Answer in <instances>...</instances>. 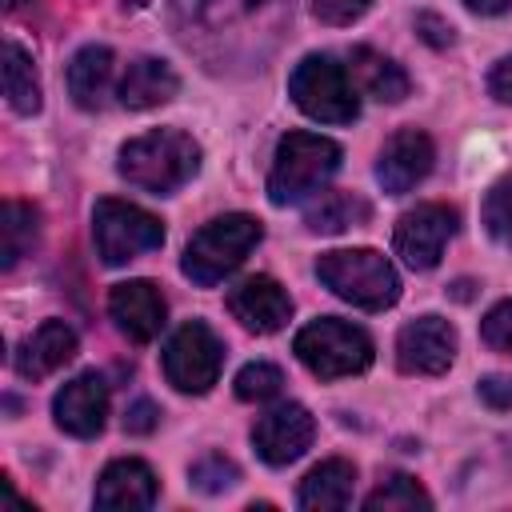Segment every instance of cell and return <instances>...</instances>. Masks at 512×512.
<instances>
[{
	"label": "cell",
	"instance_id": "obj_6",
	"mask_svg": "<svg viewBox=\"0 0 512 512\" xmlns=\"http://www.w3.org/2000/svg\"><path fill=\"white\" fill-rule=\"evenodd\" d=\"M288 92L296 108L320 124H352L360 112L356 84L348 68L336 64L332 56H304L288 76Z\"/></svg>",
	"mask_w": 512,
	"mask_h": 512
},
{
	"label": "cell",
	"instance_id": "obj_27",
	"mask_svg": "<svg viewBox=\"0 0 512 512\" xmlns=\"http://www.w3.org/2000/svg\"><path fill=\"white\" fill-rule=\"evenodd\" d=\"M280 388H284V372H280L276 364L256 360V364H244V368L236 372V396H240V400H248V404L272 400Z\"/></svg>",
	"mask_w": 512,
	"mask_h": 512
},
{
	"label": "cell",
	"instance_id": "obj_14",
	"mask_svg": "<svg viewBox=\"0 0 512 512\" xmlns=\"http://www.w3.org/2000/svg\"><path fill=\"white\" fill-rule=\"evenodd\" d=\"M52 416L68 436H80V440L100 436L104 416H108V384H104V376L80 372L76 380H68L52 400Z\"/></svg>",
	"mask_w": 512,
	"mask_h": 512
},
{
	"label": "cell",
	"instance_id": "obj_34",
	"mask_svg": "<svg viewBox=\"0 0 512 512\" xmlns=\"http://www.w3.org/2000/svg\"><path fill=\"white\" fill-rule=\"evenodd\" d=\"M416 32H420L432 48H448V44H452V24L440 20L436 12H420V16H416Z\"/></svg>",
	"mask_w": 512,
	"mask_h": 512
},
{
	"label": "cell",
	"instance_id": "obj_22",
	"mask_svg": "<svg viewBox=\"0 0 512 512\" xmlns=\"http://www.w3.org/2000/svg\"><path fill=\"white\" fill-rule=\"evenodd\" d=\"M368 216H372V208H368L364 196H356V192H320V200H312L308 212H304V228L320 232V236H332V232L360 228Z\"/></svg>",
	"mask_w": 512,
	"mask_h": 512
},
{
	"label": "cell",
	"instance_id": "obj_5",
	"mask_svg": "<svg viewBox=\"0 0 512 512\" xmlns=\"http://www.w3.org/2000/svg\"><path fill=\"white\" fill-rule=\"evenodd\" d=\"M292 352L312 376L336 380V376H356L372 364V336L348 320L320 316L296 332Z\"/></svg>",
	"mask_w": 512,
	"mask_h": 512
},
{
	"label": "cell",
	"instance_id": "obj_30",
	"mask_svg": "<svg viewBox=\"0 0 512 512\" xmlns=\"http://www.w3.org/2000/svg\"><path fill=\"white\" fill-rule=\"evenodd\" d=\"M480 336L488 348L512 356V300H500L496 308H488V316L480 320Z\"/></svg>",
	"mask_w": 512,
	"mask_h": 512
},
{
	"label": "cell",
	"instance_id": "obj_18",
	"mask_svg": "<svg viewBox=\"0 0 512 512\" xmlns=\"http://www.w3.org/2000/svg\"><path fill=\"white\" fill-rule=\"evenodd\" d=\"M348 76H352L356 92H364L380 104H400L408 96V72L396 60L380 56L376 48H364V44L352 48L348 52Z\"/></svg>",
	"mask_w": 512,
	"mask_h": 512
},
{
	"label": "cell",
	"instance_id": "obj_19",
	"mask_svg": "<svg viewBox=\"0 0 512 512\" xmlns=\"http://www.w3.org/2000/svg\"><path fill=\"white\" fill-rule=\"evenodd\" d=\"M352 488H356V468L348 460L332 456V460H320L300 480L296 504L308 508V512H336V508H348L352 504Z\"/></svg>",
	"mask_w": 512,
	"mask_h": 512
},
{
	"label": "cell",
	"instance_id": "obj_9",
	"mask_svg": "<svg viewBox=\"0 0 512 512\" xmlns=\"http://www.w3.org/2000/svg\"><path fill=\"white\" fill-rule=\"evenodd\" d=\"M456 208L448 204H416L412 212H404L396 220V232H392V248L396 256L412 268V272H428L440 264L444 256V244L448 236L456 232Z\"/></svg>",
	"mask_w": 512,
	"mask_h": 512
},
{
	"label": "cell",
	"instance_id": "obj_12",
	"mask_svg": "<svg viewBox=\"0 0 512 512\" xmlns=\"http://www.w3.org/2000/svg\"><path fill=\"white\" fill-rule=\"evenodd\" d=\"M432 160H436L432 140L416 128H400L388 136V144L376 160V180L388 196H404L432 172Z\"/></svg>",
	"mask_w": 512,
	"mask_h": 512
},
{
	"label": "cell",
	"instance_id": "obj_20",
	"mask_svg": "<svg viewBox=\"0 0 512 512\" xmlns=\"http://www.w3.org/2000/svg\"><path fill=\"white\" fill-rule=\"evenodd\" d=\"M180 88L176 72L168 60H156V56H140L128 64L124 80H120V104L132 108V112H144V108H156L164 100H172Z\"/></svg>",
	"mask_w": 512,
	"mask_h": 512
},
{
	"label": "cell",
	"instance_id": "obj_26",
	"mask_svg": "<svg viewBox=\"0 0 512 512\" xmlns=\"http://www.w3.org/2000/svg\"><path fill=\"white\" fill-rule=\"evenodd\" d=\"M364 508L368 512H412V508H432V496L404 472L388 476L376 492L364 496Z\"/></svg>",
	"mask_w": 512,
	"mask_h": 512
},
{
	"label": "cell",
	"instance_id": "obj_23",
	"mask_svg": "<svg viewBox=\"0 0 512 512\" xmlns=\"http://www.w3.org/2000/svg\"><path fill=\"white\" fill-rule=\"evenodd\" d=\"M40 236V212L24 200H4V220H0V268L12 272L36 244Z\"/></svg>",
	"mask_w": 512,
	"mask_h": 512
},
{
	"label": "cell",
	"instance_id": "obj_36",
	"mask_svg": "<svg viewBox=\"0 0 512 512\" xmlns=\"http://www.w3.org/2000/svg\"><path fill=\"white\" fill-rule=\"evenodd\" d=\"M472 12H484V16H496V12H508L512 0H464Z\"/></svg>",
	"mask_w": 512,
	"mask_h": 512
},
{
	"label": "cell",
	"instance_id": "obj_35",
	"mask_svg": "<svg viewBox=\"0 0 512 512\" xmlns=\"http://www.w3.org/2000/svg\"><path fill=\"white\" fill-rule=\"evenodd\" d=\"M488 88H492V96H496V100L512 104V56H504V60L492 68V76H488Z\"/></svg>",
	"mask_w": 512,
	"mask_h": 512
},
{
	"label": "cell",
	"instance_id": "obj_10",
	"mask_svg": "<svg viewBox=\"0 0 512 512\" xmlns=\"http://www.w3.org/2000/svg\"><path fill=\"white\" fill-rule=\"evenodd\" d=\"M456 360V328L440 316H420L396 336V364L408 376H440Z\"/></svg>",
	"mask_w": 512,
	"mask_h": 512
},
{
	"label": "cell",
	"instance_id": "obj_13",
	"mask_svg": "<svg viewBox=\"0 0 512 512\" xmlns=\"http://www.w3.org/2000/svg\"><path fill=\"white\" fill-rule=\"evenodd\" d=\"M108 312L116 320V328L136 340V344H148L160 336L164 328V316H168V304L160 296V288L152 280H124L108 292Z\"/></svg>",
	"mask_w": 512,
	"mask_h": 512
},
{
	"label": "cell",
	"instance_id": "obj_24",
	"mask_svg": "<svg viewBox=\"0 0 512 512\" xmlns=\"http://www.w3.org/2000/svg\"><path fill=\"white\" fill-rule=\"evenodd\" d=\"M4 96L24 116H32L40 108V76L32 68V56L20 44H12V40L4 48Z\"/></svg>",
	"mask_w": 512,
	"mask_h": 512
},
{
	"label": "cell",
	"instance_id": "obj_11",
	"mask_svg": "<svg viewBox=\"0 0 512 512\" xmlns=\"http://www.w3.org/2000/svg\"><path fill=\"white\" fill-rule=\"evenodd\" d=\"M312 436H316V420L308 416L304 404H276V408H268L252 424L256 456L264 464H272V468H284L296 456H304V448L312 444Z\"/></svg>",
	"mask_w": 512,
	"mask_h": 512
},
{
	"label": "cell",
	"instance_id": "obj_31",
	"mask_svg": "<svg viewBox=\"0 0 512 512\" xmlns=\"http://www.w3.org/2000/svg\"><path fill=\"white\" fill-rule=\"evenodd\" d=\"M368 8H372V0H312V16L320 24H332V28H344V24L360 20Z\"/></svg>",
	"mask_w": 512,
	"mask_h": 512
},
{
	"label": "cell",
	"instance_id": "obj_28",
	"mask_svg": "<svg viewBox=\"0 0 512 512\" xmlns=\"http://www.w3.org/2000/svg\"><path fill=\"white\" fill-rule=\"evenodd\" d=\"M192 488H200L204 496H216V492H224V488H232L236 480H240V472H236V464L228 460V456H220V452H208V456H200L196 464H192Z\"/></svg>",
	"mask_w": 512,
	"mask_h": 512
},
{
	"label": "cell",
	"instance_id": "obj_15",
	"mask_svg": "<svg viewBox=\"0 0 512 512\" xmlns=\"http://www.w3.org/2000/svg\"><path fill=\"white\" fill-rule=\"evenodd\" d=\"M228 312L248 332H280L292 316V300L272 276H248L228 292Z\"/></svg>",
	"mask_w": 512,
	"mask_h": 512
},
{
	"label": "cell",
	"instance_id": "obj_32",
	"mask_svg": "<svg viewBox=\"0 0 512 512\" xmlns=\"http://www.w3.org/2000/svg\"><path fill=\"white\" fill-rule=\"evenodd\" d=\"M156 424H160V408H156L152 400H136V404H128V412H124V432H132V436H148Z\"/></svg>",
	"mask_w": 512,
	"mask_h": 512
},
{
	"label": "cell",
	"instance_id": "obj_21",
	"mask_svg": "<svg viewBox=\"0 0 512 512\" xmlns=\"http://www.w3.org/2000/svg\"><path fill=\"white\" fill-rule=\"evenodd\" d=\"M112 84V48L84 44L68 64V92L80 108H100Z\"/></svg>",
	"mask_w": 512,
	"mask_h": 512
},
{
	"label": "cell",
	"instance_id": "obj_17",
	"mask_svg": "<svg viewBox=\"0 0 512 512\" xmlns=\"http://www.w3.org/2000/svg\"><path fill=\"white\" fill-rule=\"evenodd\" d=\"M72 356H76V332L64 320H44L32 336L20 340L12 364H16V372L24 380H44L56 368H64Z\"/></svg>",
	"mask_w": 512,
	"mask_h": 512
},
{
	"label": "cell",
	"instance_id": "obj_1",
	"mask_svg": "<svg viewBox=\"0 0 512 512\" xmlns=\"http://www.w3.org/2000/svg\"><path fill=\"white\" fill-rule=\"evenodd\" d=\"M200 168V144L180 128H156L120 148V176L152 196H172Z\"/></svg>",
	"mask_w": 512,
	"mask_h": 512
},
{
	"label": "cell",
	"instance_id": "obj_16",
	"mask_svg": "<svg viewBox=\"0 0 512 512\" xmlns=\"http://www.w3.org/2000/svg\"><path fill=\"white\" fill-rule=\"evenodd\" d=\"M156 504V472L144 460H112L96 480V508L140 512Z\"/></svg>",
	"mask_w": 512,
	"mask_h": 512
},
{
	"label": "cell",
	"instance_id": "obj_2",
	"mask_svg": "<svg viewBox=\"0 0 512 512\" xmlns=\"http://www.w3.org/2000/svg\"><path fill=\"white\" fill-rule=\"evenodd\" d=\"M340 168V144L316 132H288L276 144L272 172H268V200L272 204H296L324 188Z\"/></svg>",
	"mask_w": 512,
	"mask_h": 512
},
{
	"label": "cell",
	"instance_id": "obj_33",
	"mask_svg": "<svg viewBox=\"0 0 512 512\" xmlns=\"http://www.w3.org/2000/svg\"><path fill=\"white\" fill-rule=\"evenodd\" d=\"M480 400L496 412H508L512 408V376H484L480 380Z\"/></svg>",
	"mask_w": 512,
	"mask_h": 512
},
{
	"label": "cell",
	"instance_id": "obj_7",
	"mask_svg": "<svg viewBox=\"0 0 512 512\" xmlns=\"http://www.w3.org/2000/svg\"><path fill=\"white\" fill-rule=\"evenodd\" d=\"M92 240H96V256L108 268H116L144 252H156L164 244V224L128 200L104 196L92 208Z\"/></svg>",
	"mask_w": 512,
	"mask_h": 512
},
{
	"label": "cell",
	"instance_id": "obj_3",
	"mask_svg": "<svg viewBox=\"0 0 512 512\" xmlns=\"http://www.w3.org/2000/svg\"><path fill=\"white\" fill-rule=\"evenodd\" d=\"M260 236H264L260 220L248 216V212L216 216V220H208V224L188 240L180 268H184V276H188L192 284L212 288V284H220L228 272H236V268L244 264V256L260 244Z\"/></svg>",
	"mask_w": 512,
	"mask_h": 512
},
{
	"label": "cell",
	"instance_id": "obj_8",
	"mask_svg": "<svg viewBox=\"0 0 512 512\" xmlns=\"http://www.w3.org/2000/svg\"><path fill=\"white\" fill-rule=\"evenodd\" d=\"M220 364H224V344L204 320L180 324L164 344V376L176 392H192V396L208 392L220 380Z\"/></svg>",
	"mask_w": 512,
	"mask_h": 512
},
{
	"label": "cell",
	"instance_id": "obj_25",
	"mask_svg": "<svg viewBox=\"0 0 512 512\" xmlns=\"http://www.w3.org/2000/svg\"><path fill=\"white\" fill-rule=\"evenodd\" d=\"M260 4L264 0H172L176 16L184 24H196V28H224L232 20H244Z\"/></svg>",
	"mask_w": 512,
	"mask_h": 512
},
{
	"label": "cell",
	"instance_id": "obj_4",
	"mask_svg": "<svg viewBox=\"0 0 512 512\" xmlns=\"http://www.w3.org/2000/svg\"><path fill=\"white\" fill-rule=\"evenodd\" d=\"M316 276L340 300H348V304H356L364 312H380V308H392L400 300V276H396V268L380 252H372V248H336V252H324L316 260Z\"/></svg>",
	"mask_w": 512,
	"mask_h": 512
},
{
	"label": "cell",
	"instance_id": "obj_29",
	"mask_svg": "<svg viewBox=\"0 0 512 512\" xmlns=\"http://www.w3.org/2000/svg\"><path fill=\"white\" fill-rule=\"evenodd\" d=\"M484 224H488V232H492L504 248H512V176H504V180L488 192V200H484Z\"/></svg>",
	"mask_w": 512,
	"mask_h": 512
},
{
	"label": "cell",
	"instance_id": "obj_37",
	"mask_svg": "<svg viewBox=\"0 0 512 512\" xmlns=\"http://www.w3.org/2000/svg\"><path fill=\"white\" fill-rule=\"evenodd\" d=\"M4 4H8V8H24L28 0H4Z\"/></svg>",
	"mask_w": 512,
	"mask_h": 512
}]
</instances>
